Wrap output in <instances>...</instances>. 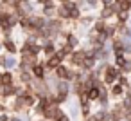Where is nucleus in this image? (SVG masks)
<instances>
[{
  "label": "nucleus",
  "mask_w": 131,
  "mask_h": 121,
  "mask_svg": "<svg viewBox=\"0 0 131 121\" xmlns=\"http://www.w3.org/2000/svg\"><path fill=\"white\" fill-rule=\"evenodd\" d=\"M99 96H101V90L97 89V87H92L88 92H86V98L92 101V103H97V99H99Z\"/></svg>",
  "instance_id": "4468645a"
},
{
  "label": "nucleus",
  "mask_w": 131,
  "mask_h": 121,
  "mask_svg": "<svg viewBox=\"0 0 131 121\" xmlns=\"http://www.w3.org/2000/svg\"><path fill=\"white\" fill-rule=\"evenodd\" d=\"M122 72H120V69H117L111 62L106 65V71L102 72V81H104V85H108V87H111L113 83H117V80H118V76H120Z\"/></svg>",
  "instance_id": "f257e3e1"
},
{
  "label": "nucleus",
  "mask_w": 131,
  "mask_h": 121,
  "mask_svg": "<svg viewBox=\"0 0 131 121\" xmlns=\"http://www.w3.org/2000/svg\"><path fill=\"white\" fill-rule=\"evenodd\" d=\"M18 53H20V56H29V54H32V44H29V42H24Z\"/></svg>",
  "instance_id": "2eb2a0df"
},
{
  "label": "nucleus",
  "mask_w": 131,
  "mask_h": 121,
  "mask_svg": "<svg viewBox=\"0 0 131 121\" xmlns=\"http://www.w3.org/2000/svg\"><path fill=\"white\" fill-rule=\"evenodd\" d=\"M127 18H129V11H118L117 13V22H122V24H126L127 22Z\"/></svg>",
  "instance_id": "dca6fc26"
},
{
  "label": "nucleus",
  "mask_w": 131,
  "mask_h": 121,
  "mask_svg": "<svg viewBox=\"0 0 131 121\" xmlns=\"http://www.w3.org/2000/svg\"><path fill=\"white\" fill-rule=\"evenodd\" d=\"M18 67V60L11 54H7V60H6V65H4V71H16Z\"/></svg>",
  "instance_id": "f8f14e48"
},
{
  "label": "nucleus",
  "mask_w": 131,
  "mask_h": 121,
  "mask_svg": "<svg viewBox=\"0 0 131 121\" xmlns=\"http://www.w3.org/2000/svg\"><path fill=\"white\" fill-rule=\"evenodd\" d=\"M56 2H59V4H67V2H70V0H56Z\"/></svg>",
  "instance_id": "4be33fe9"
},
{
  "label": "nucleus",
  "mask_w": 131,
  "mask_h": 121,
  "mask_svg": "<svg viewBox=\"0 0 131 121\" xmlns=\"http://www.w3.org/2000/svg\"><path fill=\"white\" fill-rule=\"evenodd\" d=\"M0 83L2 85H15V83H18L16 76H15V71H2L0 72Z\"/></svg>",
  "instance_id": "0eeeda50"
},
{
  "label": "nucleus",
  "mask_w": 131,
  "mask_h": 121,
  "mask_svg": "<svg viewBox=\"0 0 131 121\" xmlns=\"http://www.w3.org/2000/svg\"><path fill=\"white\" fill-rule=\"evenodd\" d=\"M106 25H108V22H106V20H102V18H99V20H95V22H93V27H92V29H93L95 33L102 34V33H104V29H106Z\"/></svg>",
  "instance_id": "ddd939ff"
},
{
  "label": "nucleus",
  "mask_w": 131,
  "mask_h": 121,
  "mask_svg": "<svg viewBox=\"0 0 131 121\" xmlns=\"http://www.w3.org/2000/svg\"><path fill=\"white\" fill-rule=\"evenodd\" d=\"M84 4H88L90 7H97L101 4V0H84Z\"/></svg>",
  "instance_id": "6ab92c4d"
},
{
  "label": "nucleus",
  "mask_w": 131,
  "mask_h": 121,
  "mask_svg": "<svg viewBox=\"0 0 131 121\" xmlns=\"http://www.w3.org/2000/svg\"><path fill=\"white\" fill-rule=\"evenodd\" d=\"M41 45H43V54H45V60H47V58H50L52 54H56V51H58V47H56L54 40H49V42H45V44H41Z\"/></svg>",
  "instance_id": "9d476101"
},
{
  "label": "nucleus",
  "mask_w": 131,
  "mask_h": 121,
  "mask_svg": "<svg viewBox=\"0 0 131 121\" xmlns=\"http://www.w3.org/2000/svg\"><path fill=\"white\" fill-rule=\"evenodd\" d=\"M111 121H124V119H118V117H111Z\"/></svg>",
  "instance_id": "5701e85b"
},
{
  "label": "nucleus",
  "mask_w": 131,
  "mask_h": 121,
  "mask_svg": "<svg viewBox=\"0 0 131 121\" xmlns=\"http://www.w3.org/2000/svg\"><path fill=\"white\" fill-rule=\"evenodd\" d=\"M31 72H32V76H34L36 80H47V69H45V60H40V63H38V65H34V67L31 69Z\"/></svg>",
  "instance_id": "39448f33"
},
{
  "label": "nucleus",
  "mask_w": 131,
  "mask_h": 121,
  "mask_svg": "<svg viewBox=\"0 0 131 121\" xmlns=\"http://www.w3.org/2000/svg\"><path fill=\"white\" fill-rule=\"evenodd\" d=\"M2 49L6 51V54H11V56H15V54L20 51V47H18L11 38H4V40H2Z\"/></svg>",
  "instance_id": "423d86ee"
},
{
  "label": "nucleus",
  "mask_w": 131,
  "mask_h": 121,
  "mask_svg": "<svg viewBox=\"0 0 131 121\" xmlns=\"http://www.w3.org/2000/svg\"><path fill=\"white\" fill-rule=\"evenodd\" d=\"M110 114H111V117L126 119V110H124V107H122L120 99H118V101H113V103H111V107H110Z\"/></svg>",
  "instance_id": "20e7f679"
},
{
  "label": "nucleus",
  "mask_w": 131,
  "mask_h": 121,
  "mask_svg": "<svg viewBox=\"0 0 131 121\" xmlns=\"http://www.w3.org/2000/svg\"><path fill=\"white\" fill-rule=\"evenodd\" d=\"M54 121H72V117H70V116L65 112V114H61V116H59L58 119H54Z\"/></svg>",
  "instance_id": "aec40b11"
},
{
  "label": "nucleus",
  "mask_w": 131,
  "mask_h": 121,
  "mask_svg": "<svg viewBox=\"0 0 131 121\" xmlns=\"http://www.w3.org/2000/svg\"><path fill=\"white\" fill-rule=\"evenodd\" d=\"M0 121H11V114H9V112L0 114Z\"/></svg>",
  "instance_id": "412c9836"
},
{
  "label": "nucleus",
  "mask_w": 131,
  "mask_h": 121,
  "mask_svg": "<svg viewBox=\"0 0 131 121\" xmlns=\"http://www.w3.org/2000/svg\"><path fill=\"white\" fill-rule=\"evenodd\" d=\"M56 16L67 22V20L70 18V9H68L65 4H59V6H58V9H56Z\"/></svg>",
  "instance_id": "9b49d317"
},
{
  "label": "nucleus",
  "mask_w": 131,
  "mask_h": 121,
  "mask_svg": "<svg viewBox=\"0 0 131 121\" xmlns=\"http://www.w3.org/2000/svg\"><path fill=\"white\" fill-rule=\"evenodd\" d=\"M77 22H79V25H83V27H84V25H90V24L93 22V16L86 15V16H81V18H79Z\"/></svg>",
  "instance_id": "f3484780"
},
{
  "label": "nucleus",
  "mask_w": 131,
  "mask_h": 121,
  "mask_svg": "<svg viewBox=\"0 0 131 121\" xmlns=\"http://www.w3.org/2000/svg\"><path fill=\"white\" fill-rule=\"evenodd\" d=\"M16 72H18V74H16V81L22 83L24 87H25V85H31V81L34 80V76H32L31 71H16Z\"/></svg>",
  "instance_id": "6e6552de"
},
{
  "label": "nucleus",
  "mask_w": 131,
  "mask_h": 121,
  "mask_svg": "<svg viewBox=\"0 0 131 121\" xmlns=\"http://www.w3.org/2000/svg\"><path fill=\"white\" fill-rule=\"evenodd\" d=\"M9 114H22L24 110H27V105L24 103V99H22V96H16V98H13L9 103Z\"/></svg>",
  "instance_id": "f03ea898"
},
{
  "label": "nucleus",
  "mask_w": 131,
  "mask_h": 121,
  "mask_svg": "<svg viewBox=\"0 0 131 121\" xmlns=\"http://www.w3.org/2000/svg\"><path fill=\"white\" fill-rule=\"evenodd\" d=\"M6 60H7V54H6V53H0V69H4Z\"/></svg>",
  "instance_id": "a211bd4d"
},
{
  "label": "nucleus",
  "mask_w": 131,
  "mask_h": 121,
  "mask_svg": "<svg viewBox=\"0 0 131 121\" xmlns=\"http://www.w3.org/2000/svg\"><path fill=\"white\" fill-rule=\"evenodd\" d=\"M0 45H2V42H0Z\"/></svg>",
  "instance_id": "b1692460"
},
{
  "label": "nucleus",
  "mask_w": 131,
  "mask_h": 121,
  "mask_svg": "<svg viewBox=\"0 0 131 121\" xmlns=\"http://www.w3.org/2000/svg\"><path fill=\"white\" fill-rule=\"evenodd\" d=\"M124 94H126V87H122L120 83H113V85L110 87L111 101H118V99H122V98H124Z\"/></svg>",
  "instance_id": "7ed1b4c3"
},
{
  "label": "nucleus",
  "mask_w": 131,
  "mask_h": 121,
  "mask_svg": "<svg viewBox=\"0 0 131 121\" xmlns=\"http://www.w3.org/2000/svg\"><path fill=\"white\" fill-rule=\"evenodd\" d=\"M97 60L88 53V56L84 58V62H83V65H81V71H84V72H90V71H93V69H97Z\"/></svg>",
  "instance_id": "1a4fd4ad"
},
{
  "label": "nucleus",
  "mask_w": 131,
  "mask_h": 121,
  "mask_svg": "<svg viewBox=\"0 0 131 121\" xmlns=\"http://www.w3.org/2000/svg\"><path fill=\"white\" fill-rule=\"evenodd\" d=\"M0 72H2V71H0Z\"/></svg>",
  "instance_id": "393cba45"
}]
</instances>
